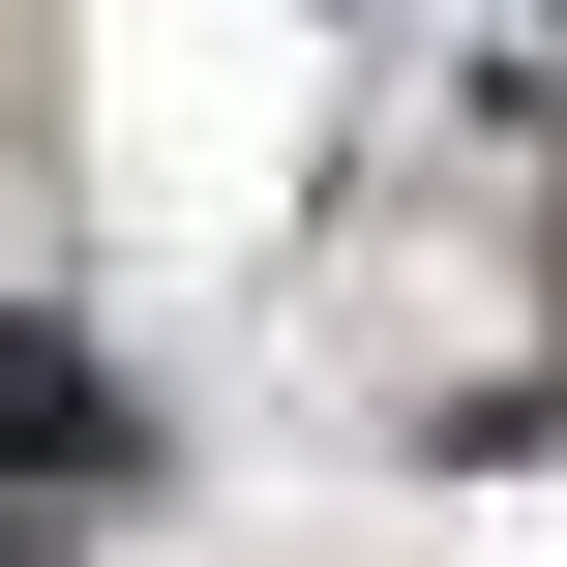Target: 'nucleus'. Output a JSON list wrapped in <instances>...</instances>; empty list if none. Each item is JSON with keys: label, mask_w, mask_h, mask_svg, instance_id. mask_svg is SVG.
Here are the masks:
<instances>
[{"label": "nucleus", "mask_w": 567, "mask_h": 567, "mask_svg": "<svg viewBox=\"0 0 567 567\" xmlns=\"http://www.w3.org/2000/svg\"><path fill=\"white\" fill-rule=\"evenodd\" d=\"M0 567H60V538H30V508H0Z\"/></svg>", "instance_id": "f03ea898"}, {"label": "nucleus", "mask_w": 567, "mask_h": 567, "mask_svg": "<svg viewBox=\"0 0 567 567\" xmlns=\"http://www.w3.org/2000/svg\"><path fill=\"white\" fill-rule=\"evenodd\" d=\"M90 449H120V389H90L60 329H0V478H90Z\"/></svg>", "instance_id": "f257e3e1"}]
</instances>
